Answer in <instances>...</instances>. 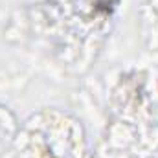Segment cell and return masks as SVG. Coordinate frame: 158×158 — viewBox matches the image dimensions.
Wrapping results in <instances>:
<instances>
[{
    "instance_id": "obj_1",
    "label": "cell",
    "mask_w": 158,
    "mask_h": 158,
    "mask_svg": "<svg viewBox=\"0 0 158 158\" xmlns=\"http://www.w3.org/2000/svg\"><path fill=\"white\" fill-rule=\"evenodd\" d=\"M118 0H86V6L94 13H110Z\"/></svg>"
}]
</instances>
